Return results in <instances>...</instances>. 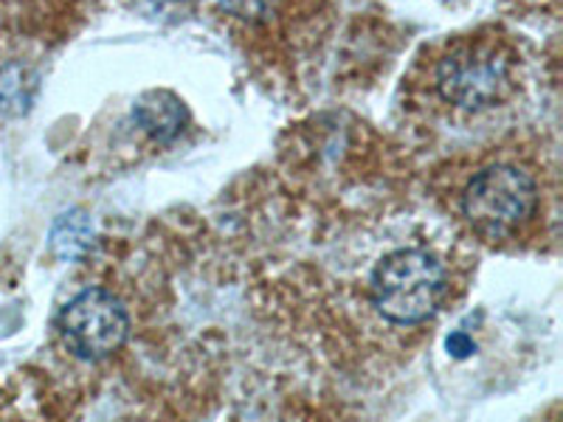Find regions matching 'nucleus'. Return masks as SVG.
I'll list each match as a JSON object with an SVG mask.
<instances>
[{
	"label": "nucleus",
	"mask_w": 563,
	"mask_h": 422,
	"mask_svg": "<svg viewBox=\"0 0 563 422\" xmlns=\"http://www.w3.org/2000/svg\"><path fill=\"white\" fill-rule=\"evenodd\" d=\"M538 203L536 180L519 167L496 164L467 184L462 195V214L476 234L487 240L510 237L532 218Z\"/></svg>",
	"instance_id": "7ed1b4c3"
},
{
	"label": "nucleus",
	"mask_w": 563,
	"mask_h": 422,
	"mask_svg": "<svg viewBox=\"0 0 563 422\" xmlns=\"http://www.w3.org/2000/svg\"><path fill=\"white\" fill-rule=\"evenodd\" d=\"M135 122L150 138L155 141H173L184 130L186 110L175 93L169 90H150L135 102L133 108Z\"/></svg>",
	"instance_id": "39448f33"
},
{
	"label": "nucleus",
	"mask_w": 563,
	"mask_h": 422,
	"mask_svg": "<svg viewBox=\"0 0 563 422\" xmlns=\"http://www.w3.org/2000/svg\"><path fill=\"white\" fill-rule=\"evenodd\" d=\"M34 90L37 82L26 79V70L23 68H9L0 74V113L7 115H20L32 108Z\"/></svg>",
	"instance_id": "0eeeda50"
},
{
	"label": "nucleus",
	"mask_w": 563,
	"mask_h": 422,
	"mask_svg": "<svg viewBox=\"0 0 563 422\" xmlns=\"http://www.w3.org/2000/svg\"><path fill=\"white\" fill-rule=\"evenodd\" d=\"M223 7L243 20H263L274 9V0H223Z\"/></svg>",
	"instance_id": "6e6552de"
},
{
	"label": "nucleus",
	"mask_w": 563,
	"mask_h": 422,
	"mask_svg": "<svg viewBox=\"0 0 563 422\" xmlns=\"http://www.w3.org/2000/svg\"><path fill=\"white\" fill-rule=\"evenodd\" d=\"M372 304L391 324H422L440 308L445 268L422 248L391 251L372 270Z\"/></svg>",
	"instance_id": "f257e3e1"
},
{
	"label": "nucleus",
	"mask_w": 563,
	"mask_h": 422,
	"mask_svg": "<svg viewBox=\"0 0 563 422\" xmlns=\"http://www.w3.org/2000/svg\"><path fill=\"white\" fill-rule=\"evenodd\" d=\"M57 330L70 355L82 360H102L124 346L130 335V315L113 293L88 288L59 310Z\"/></svg>",
	"instance_id": "20e7f679"
},
{
	"label": "nucleus",
	"mask_w": 563,
	"mask_h": 422,
	"mask_svg": "<svg viewBox=\"0 0 563 422\" xmlns=\"http://www.w3.org/2000/svg\"><path fill=\"white\" fill-rule=\"evenodd\" d=\"M437 90L456 108H493L510 97L512 57L493 40L456 43L437 65Z\"/></svg>",
	"instance_id": "f03ea898"
},
{
	"label": "nucleus",
	"mask_w": 563,
	"mask_h": 422,
	"mask_svg": "<svg viewBox=\"0 0 563 422\" xmlns=\"http://www.w3.org/2000/svg\"><path fill=\"white\" fill-rule=\"evenodd\" d=\"M48 245L59 259H68V263L88 254L93 248V225H90L88 214L79 209L59 214L48 234Z\"/></svg>",
	"instance_id": "423d86ee"
},
{
	"label": "nucleus",
	"mask_w": 563,
	"mask_h": 422,
	"mask_svg": "<svg viewBox=\"0 0 563 422\" xmlns=\"http://www.w3.org/2000/svg\"><path fill=\"white\" fill-rule=\"evenodd\" d=\"M445 349H449V355H454V358H471L476 352V344L474 338L467 333H451L449 338H445Z\"/></svg>",
	"instance_id": "1a4fd4ad"
}]
</instances>
